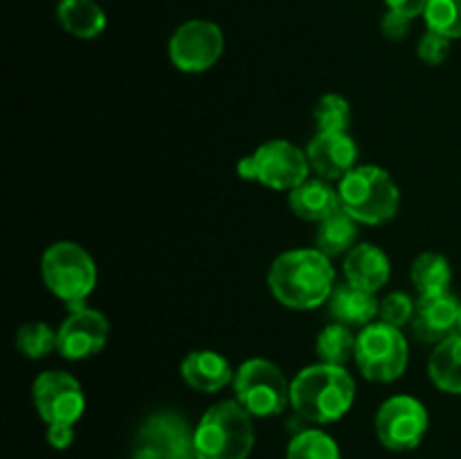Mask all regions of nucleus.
I'll use <instances>...</instances> for the list:
<instances>
[{"label": "nucleus", "mask_w": 461, "mask_h": 459, "mask_svg": "<svg viewBox=\"0 0 461 459\" xmlns=\"http://www.w3.org/2000/svg\"><path fill=\"white\" fill-rule=\"evenodd\" d=\"M275 300L293 310H311L329 302L336 288L331 259L318 248H297L279 255L268 270Z\"/></svg>", "instance_id": "f257e3e1"}, {"label": "nucleus", "mask_w": 461, "mask_h": 459, "mask_svg": "<svg viewBox=\"0 0 461 459\" xmlns=\"http://www.w3.org/2000/svg\"><path fill=\"white\" fill-rule=\"evenodd\" d=\"M356 399V382L345 367L318 363L291 381V408L311 423L340 421Z\"/></svg>", "instance_id": "f03ea898"}, {"label": "nucleus", "mask_w": 461, "mask_h": 459, "mask_svg": "<svg viewBox=\"0 0 461 459\" xmlns=\"http://www.w3.org/2000/svg\"><path fill=\"white\" fill-rule=\"evenodd\" d=\"M196 459H248L255 448L252 414L239 400L212 405L194 430Z\"/></svg>", "instance_id": "7ed1b4c3"}, {"label": "nucleus", "mask_w": 461, "mask_h": 459, "mask_svg": "<svg viewBox=\"0 0 461 459\" xmlns=\"http://www.w3.org/2000/svg\"><path fill=\"white\" fill-rule=\"evenodd\" d=\"M338 194L342 210L363 225L387 223L394 219L401 205L399 184L376 165L354 166L340 180Z\"/></svg>", "instance_id": "20e7f679"}, {"label": "nucleus", "mask_w": 461, "mask_h": 459, "mask_svg": "<svg viewBox=\"0 0 461 459\" xmlns=\"http://www.w3.org/2000/svg\"><path fill=\"white\" fill-rule=\"evenodd\" d=\"M41 274L52 295H57L68 310L86 309V300L97 284L95 259L72 241H57L43 252Z\"/></svg>", "instance_id": "39448f33"}, {"label": "nucleus", "mask_w": 461, "mask_h": 459, "mask_svg": "<svg viewBox=\"0 0 461 459\" xmlns=\"http://www.w3.org/2000/svg\"><path fill=\"white\" fill-rule=\"evenodd\" d=\"M234 399L252 417H277L291 405V382L266 358H250L237 369Z\"/></svg>", "instance_id": "423d86ee"}, {"label": "nucleus", "mask_w": 461, "mask_h": 459, "mask_svg": "<svg viewBox=\"0 0 461 459\" xmlns=\"http://www.w3.org/2000/svg\"><path fill=\"white\" fill-rule=\"evenodd\" d=\"M354 360L367 381L392 382L408 367V340L401 328L372 322L356 338Z\"/></svg>", "instance_id": "0eeeda50"}, {"label": "nucleus", "mask_w": 461, "mask_h": 459, "mask_svg": "<svg viewBox=\"0 0 461 459\" xmlns=\"http://www.w3.org/2000/svg\"><path fill=\"white\" fill-rule=\"evenodd\" d=\"M194 430L174 410L151 412L135 432L131 459H196Z\"/></svg>", "instance_id": "6e6552de"}, {"label": "nucleus", "mask_w": 461, "mask_h": 459, "mask_svg": "<svg viewBox=\"0 0 461 459\" xmlns=\"http://www.w3.org/2000/svg\"><path fill=\"white\" fill-rule=\"evenodd\" d=\"M428 426H430V418H428L426 405L408 394L387 399L378 408L376 421H374L378 441L394 453L417 448L426 436Z\"/></svg>", "instance_id": "1a4fd4ad"}, {"label": "nucleus", "mask_w": 461, "mask_h": 459, "mask_svg": "<svg viewBox=\"0 0 461 459\" xmlns=\"http://www.w3.org/2000/svg\"><path fill=\"white\" fill-rule=\"evenodd\" d=\"M225 50L223 32L212 21H187L169 40V58L180 72L198 75L216 66Z\"/></svg>", "instance_id": "9d476101"}, {"label": "nucleus", "mask_w": 461, "mask_h": 459, "mask_svg": "<svg viewBox=\"0 0 461 459\" xmlns=\"http://www.w3.org/2000/svg\"><path fill=\"white\" fill-rule=\"evenodd\" d=\"M32 400L48 426L70 423L75 426L86 410V396L79 381L61 369H48L39 374L32 385Z\"/></svg>", "instance_id": "9b49d317"}, {"label": "nucleus", "mask_w": 461, "mask_h": 459, "mask_svg": "<svg viewBox=\"0 0 461 459\" xmlns=\"http://www.w3.org/2000/svg\"><path fill=\"white\" fill-rule=\"evenodd\" d=\"M255 180L277 192H291L309 178V158L306 151L288 140H270L255 153Z\"/></svg>", "instance_id": "f8f14e48"}, {"label": "nucleus", "mask_w": 461, "mask_h": 459, "mask_svg": "<svg viewBox=\"0 0 461 459\" xmlns=\"http://www.w3.org/2000/svg\"><path fill=\"white\" fill-rule=\"evenodd\" d=\"M111 324L106 315L95 309L72 310L57 331V351L66 360H86L97 356L106 346Z\"/></svg>", "instance_id": "ddd939ff"}, {"label": "nucleus", "mask_w": 461, "mask_h": 459, "mask_svg": "<svg viewBox=\"0 0 461 459\" xmlns=\"http://www.w3.org/2000/svg\"><path fill=\"white\" fill-rule=\"evenodd\" d=\"M410 328L419 342L437 346L446 338L459 333V300L450 292L419 297Z\"/></svg>", "instance_id": "4468645a"}, {"label": "nucleus", "mask_w": 461, "mask_h": 459, "mask_svg": "<svg viewBox=\"0 0 461 459\" xmlns=\"http://www.w3.org/2000/svg\"><path fill=\"white\" fill-rule=\"evenodd\" d=\"M309 165L320 178H345L358 160V144L349 133H315L306 147Z\"/></svg>", "instance_id": "2eb2a0df"}, {"label": "nucleus", "mask_w": 461, "mask_h": 459, "mask_svg": "<svg viewBox=\"0 0 461 459\" xmlns=\"http://www.w3.org/2000/svg\"><path fill=\"white\" fill-rule=\"evenodd\" d=\"M180 376L192 390L203 392V394H214L234 382V369L225 356L212 349H198L185 356L180 363Z\"/></svg>", "instance_id": "dca6fc26"}, {"label": "nucleus", "mask_w": 461, "mask_h": 459, "mask_svg": "<svg viewBox=\"0 0 461 459\" xmlns=\"http://www.w3.org/2000/svg\"><path fill=\"white\" fill-rule=\"evenodd\" d=\"M345 279L363 291L378 292L390 282L392 266L385 252L374 243H356L345 255Z\"/></svg>", "instance_id": "f3484780"}, {"label": "nucleus", "mask_w": 461, "mask_h": 459, "mask_svg": "<svg viewBox=\"0 0 461 459\" xmlns=\"http://www.w3.org/2000/svg\"><path fill=\"white\" fill-rule=\"evenodd\" d=\"M288 205L293 214L309 223H322L331 214L340 210V194L324 178H306L288 192Z\"/></svg>", "instance_id": "a211bd4d"}, {"label": "nucleus", "mask_w": 461, "mask_h": 459, "mask_svg": "<svg viewBox=\"0 0 461 459\" xmlns=\"http://www.w3.org/2000/svg\"><path fill=\"white\" fill-rule=\"evenodd\" d=\"M381 302L376 300V292L363 291L354 284H336L331 297H329V313L336 322L347 327H367L378 315Z\"/></svg>", "instance_id": "6ab92c4d"}, {"label": "nucleus", "mask_w": 461, "mask_h": 459, "mask_svg": "<svg viewBox=\"0 0 461 459\" xmlns=\"http://www.w3.org/2000/svg\"><path fill=\"white\" fill-rule=\"evenodd\" d=\"M57 18L75 39H97L106 30V14L95 0H61L57 4Z\"/></svg>", "instance_id": "aec40b11"}, {"label": "nucleus", "mask_w": 461, "mask_h": 459, "mask_svg": "<svg viewBox=\"0 0 461 459\" xmlns=\"http://www.w3.org/2000/svg\"><path fill=\"white\" fill-rule=\"evenodd\" d=\"M428 376L437 390L446 394H461V333L446 338L435 346L428 363Z\"/></svg>", "instance_id": "412c9836"}, {"label": "nucleus", "mask_w": 461, "mask_h": 459, "mask_svg": "<svg viewBox=\"0 0 461 459\" xmlns=\"http://www.w3.org/2000/svg\"><path fill=\"white\" fill-rule=\"evenodd\" d=\"M358 241V220L354 216L347 214L345 210H338L322 223H318V232H315V248L320 252L333 259V256H342L351 250Z\"/></svg>", "instance_id": "4be33fe9"}, {"label": "nucleus", "mask_w": 461, "mask_h": 459, "mask_svg": "<svg viewBox=\"0 0 461 459\" xmlns=\"http://www.w3.org/2000/svg\"><path fill=\"white\" fill-rule=\"evenodd\" d=\"M410 279L419 291V297L444 295L453 282V268H450V261L439 252H421L412 261Z\"/></svg>", "instance_id": "5701e85b"}, {"label": "nucleus", "mask_w": 461, "mask_h": 459, "mask_svg": "<svg viewBox=\"0 0 461 459\" xmlns=\"http://www.w3.org/2000/svg\"><path fill=\"white\" fill-rule=\"evenodd\" d=\"M356 338L358 336H354L351 327H347V324H327L315 340V354H318L320 363L345 367L356 354Z\"/></svg>", "instance_id": "b1692460"}, {"label": "nucleus", "mask_w": 461, "mask_h": 459, "mask_svg": "<svg viewBox=\"0 0 461 459\" xmlns=\"http://www.w3.org/2000/svg\"><path fill=\"white\" fill-rule=\"evenodd\" d=\"M286 459H342V453L331 435L311 428L293 436L286 448Z\"/></svg>", "instance_id": "393cba45"}, {"label": "nucleus", "mask_w": 461, "mask_h": 459, "mask_svg": "<svg viewBox=\"0 0 461 459\" xmlns=\"http://www.w3.org/2000/svg\"><path fill=\"white\" fill-rule=\"evenodd\" d=\"M16 349L30 360L45 358L57 349V331L41 320L25 322L16 331Z\"/></svg>", "instance_id": "a878e982"}, {"label": "nucleus", "mask_w": 461, "mask_h": 459, "mask_svg": "<svg viewBox=\"0 0 461 459\" xmlns=\"http://www.w3.org/2000/svg\"><path fill=\"white\" fill-rule=\"evenodd\" d=\"M315 129L318 133H347L351 124V106L342 94H322L315 104Z\"/></svg>", "instance_id": "bb28decb"}, {"label": "nucleus", "mask_w": 461, "mask_h": 459, "mask_svg": "<svg viewBox=\"0 0 461 459\" xmlns=\"http://www.w3.org/2000/svg\"><path fill=\"white\" fill-rule=\"evenodd\" d=\"M428 30L439 32L448 39H461V0H428L423 12Z\"/></svg>", "instance_id": "cd10ccee"}, {"label": "nucleus", "mask_w": 461, "mask_h": 459, "mask_svg": "<svg viewBox=\"0 0 461 459\" xmlns=\"http://www.w3.org/2000/svg\"><path fill=\"white\" fill-rule=\"evenodd\" d=\"M414 310H417V302H414L408 292L396 291L390 292L387 297H383L378 315H381V322L396 328H403L408 327V324H412Z\"/></svg>", "instance_id": "c85d7f7f"}, {"label": "nucleus", "mask_w": 461, "mask_h": 459, "mask_svg": "<svg viewBox=\"0 0 461 459\" xmlns=\"http://www.w3.org/2000/svg\"><path fill=\"white\" fill-rule=\"evenodd\" d=\"M450 50H453V39L439 34V32L428 30L426 34L419 40V58L428 66H439L446 58L450 57Z\"/></svg>", "instance_id": "c756f323"}, {"label": "nucleus", "mask_w": 461, "mask_h": 459, "mask_svg": "<svg viewBox=\"0 0 461 459\" xmlns=\"http://www.w3.org/2000/svg\"><path fill=\"white\" fill-rule=\"evenodd\" d=\"M410 25H412V18L403 16V14H396L387 9V14L381 21V32L385 39L390 40H403L408 36Z\"/></svg>", "instance_id": "7c9ffc66"}, {"label": "nucleus", "mask_w": 461, "mask_h": 459, "mask_svg": "<svg viewBox=\"0 0 461 459\" xmlns=\"http://www.w3.org/2000/svg\"><path fill=\"white\" fill-rule=\"evenodd\" d=\"M45 439L54 450L70 448L75 444V426H70V423H52V426H48Z\"/></svg>", "instance_id": "2f4dec72"}, {"label": "nucleus", "mask_w": 461, "mask_h": 459, "mask_svg": "<svg viewBox=\"0 0 461 459\" xmlns=\"http://www.w3.org/2000/svg\"><path fill=\"white\" fill-rule=\"evenodd\" d=\"M387 9L396 14H403L408 18H417L423 16L428 7V0H385Z\"/></svg>", "instance_id": "473e14b6"}, {"label": "nucleus", "mask_w": 461, "mask_h": 459, "mask_svg": "<svg viewBox=\"0 0 461 459\" xmlns=\"http://www.w3.org/2000/svg\"><path fill=\"white\" fill-rule=\"evenodd\" d=\"M459 333H461V302H459Z\"/></svg>", "instance_id": "72a5a7b5"}]
</instances>
